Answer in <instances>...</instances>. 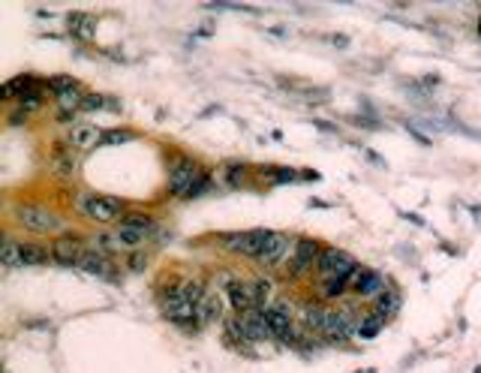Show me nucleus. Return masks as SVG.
<instances>
[{
  "label": "nucleus",
  "mask_w": 481,
  "mask_h": 373,
  "mask_svg": "<svg viewBox=\"0 0 481 373\" xmlns=\"http://www.w3.org/2000/svg\"><path fill=\"white\" fill-rule=\"evenodd\" d=\"M262 314V319L268 322L271 335L280 337V340H292V310H289L286 304H271L265 310H259Z\"/></svg>",
  "instance_id": "nucleus-10"
},
{
  "label": "nucleus",
  "mask_w": 481,
  "mask_h": 373,
  "mask_svg": "<svg viewBox=\"0 0 481 373\" xmlns=\"http://www.w3.org/2000/svg\"><path fill=\"white\" fill-rule=\"evenodd\" d=\"M250 289H253V298H256V307H259V310L271 307L268 301H271V295H274V283H271L268 277H256V280H250Z\"/></svg>",
  "instance_id": "nucleus-21"
},
{
  "label": "nucleus",
  "mask_w": 481,
  "mask_h": 373,
  "mask_svg": "<svg viewBox=\"0 0 481 373\" xmlns=\"http://www.w3.org/2000/svg\"><path fill=\"white\" fill-rule=\"evenodd\" d=\"M52 262L57 265H78L85 256V244H82V235H60L52 241Z\"/></svg>",
  "instance_id": "nucleus-8"
},
{
  "label": "nucleus",
  "mask_w": 481,
  "mask_h": 373,
  "mask_svg": "<svg viewBox=\"0 0 481 373\" xmlns=\"http://www.w3.org/2000/svg\"><path fill=\"white\" fill-rule=\"evenodd\" d=\"M274 232L268 229H253V232H240V235H226L223 247L232 250V253H240V256H250V259H259L265 253L268 241Z\"/></svg>",
  "instance_id": "nucleus-4"
},
{
  "label": "nucleus",
  "mask_w": 481,
  "mask_h": 373,
  "mask_svg": "<svg viewBox=\"0 0 481 373\" xmlns=\"http://www.w3.org/2000/svg\"><path fill=\"white\" fill-rule=\"evenodd\" d=\"M66 27H69V34H73L76 39H82V43H90V39L96 36V18L85 15V13H73V15H69Z\"/></svg>",
  "instance_id": "nucleus-15"
},
{
  "label": "nucleus",
  "mask_w": 481,
  "mask_h": 373,
  "mask_svg": "<svg viewBox=\"0 0 481 373\" xmlns=\"http://www.w3.org/2000/svg\"><path fill=\"white\" fill-rule=\"evenodd\" d=\"M229 301H232V310L238 316H250L256 310V298H253V289L244 280H232L229 283Z\"/></svg>",
  "instance_id": "nucleus-13"
},
{
  "label": "nucleus",
  "mask_w": 481,
  "mask_h": 373,
  "mask_svg": "<svg viewBox=\"0 0 481 373\" xmlns=\"http://www.w3.org/2000/svg\"><path fill=\"white\" fill-rule=\"evenodd\" d=\"M127 268H129V271H145V268H148V256H142V253H129V256H127Z\"/></svg>",
  "instance_id": "nucleus-34"
},
{
  "label": "nucleus",
  "mask_w": 481,
  "mask_h": 373,
  "mask_svg": "<svg viewBox=\"0 0 481 373\" xmlns=\"http://www.w3.org/2000/svg\"><path fill=\"white\" fill-rule=\"evenodd\" d=\"M325 316H328V307L316 304V301H307V304H301V319H304V328L307 331H322Z\"/></svg>",
  "instance_id": "nucleus-16"
},
{
  "label": "nucleus",
  "mask_w": 481,
  "mask_h": 373,
  "mask_svg": "<svg viewBox=\"0 0 481 373\" xmlns=\"http://www.w3.org/2000/svg\"><path fill=\"white\" fill-rule=\"evenodd\" d=\"M22 259H24V265H48L52 250L39 247V244H22Z\"/></svg>",
  "instance_id": "nucleus-25"
},
{
  "label": "nucleus",
  "mask_w": 481,
  "mask_h": 373,
  "mask_svg": "<svg viewBox=\"0 0 481 373\" xmlns=\"http://www.w3.org/2000/svg\"><path fill=\"white\" fill-rule=\"evenodd\" d=\"M127 139H133V133H127V129H112V133L103 136V145H120V142H127Z\"/></svg>",
  "instance_id": "nucleus-33"
},
{
  "label": "nucleus",
  "mask_w": 481,
  "mask_h": 373,
  "mask_svg": "<svg viewBox=\"0 0 481 373\" xmlns=\"http://www.w3.org/2000/svg\"><path fill=\"white\" fill-rule=\"evenodd\" d=\"M115 238H117V244H120V247L136 250V247H142V244H145L148 232H142V229H133V226H124V223H120V226H117V232H115Z\"/></svg>",
  "instance_id": "nucleus-19"
},
{
  "label": "nucleus",
  "mask_w": 481,
  "mask_h": 373,
  "mask_svg": "<svg viewBox=\"0 0 481 373\" xmlns=\"http://www.w3.org/2000/svg\"><path fill=\"white\" fill-rule=\"evenodd\" d=\"M319 292H322V298H328V301L343 298L346 292H349V277H328V280H322Z\"/></svg>",
  "instance_id": "nucleus-24"
},
{
  "label": "nucleus",
  "mask_w": 481,
  "mask_h": 373,
  "mask_svg": "<svg viewBox=\"0 0 481 373\" xmlns=\"http://www.w3.org/2000/svg\"><path fill=\"white\" fill-rule=\"evenodd\" d=\"M96 247H99V253H117L120 244H117V238L115 235H96Z\"/></svg>",
  "instance_id": "nucleus-30"
},
{
  "label": "nucleus",
  "mask_w": 481,
  "mask_h": 373,
  "mask_svg": "<svg viewBox=\"0 0 481 373\" xmlns=\"http://www.w3.org/2000/svg\"><path fill=\"white\" fill-rule=\"evenodd\" d=\"M244 175H247V166H244V163H240V166H238V163L229 166V175H226V178H229V187H240Z\"/></svg>",
  "instance_id": "nucleus-32"
},
{
  "label": "nucleus",
  "mask_w": 481,
  "mask_h": 373,
  "mask_svg": "<svg viewBox=\"0 0 481 373\" xmlns=\"http://www.w3.org/2000/svg\"><path fill=\"white\" fill-rule=\"evenodd\" d=\"M18 106H22L24 112H36V108L43 106V90H36V94H27V97H22V99H18Z\"/></svg>",
  "instance_id": "nucleus-31"
},
{
  "label": "nucleus",
  "mask_w": 481,
  "mask_h": 373,
  "mask_svg": "<svg viewBox=\"0 0 481 373\" xmlns=\"http://www.w3.org/2000/svg\"><path fill=\"white\" fill-rule=\"evenodd\" d=\"M103 106V97H94V94H85V106L82 108H99Z\"/></svg>",
  "instance_id": "nucleus-36"
},
{
  "label": "nucleus",
  "mask_w": 481,
  "mask_h": 373,
  "mask_svg": "<svg viewBox=\"0 0 481 373\" xmlns=\"http://www.w3.org/2000/svg\"><path fill=\"white\" fill-rule=\"evenodd\" d=\"M103 129H96L94 124H76L73 127V133H69L66 139V145L69 150H90V148H96V145H103Z\"/></svg>",
  "instance_id": "nucleus-12"
},
{
  "label": "nucleus",
  "mask_w": 481,
  "mask_h": 373,
  "mask_svg": "<svg viewBox=\"0 0 481 373\" xmlns=\"http://www.w3.org/2000/svg\"><path fill=\"white\" fill-rule=\"evenodd\" d=\"M289 250H295L292 238L283 235V232H274V235H271V241H268V247H265V253L259 256V262H262L265 268H277L280 262H286Z\"/></svg>",
  "instance_id": "nucleus-11"
},
{
  "label": "nucleus",
  "mask_w": 481,
  "mask_h": 373,
  "mask_svg": "<svg viewBox=\"0 0 481 373\" xmlns=\"http://www.w3.org/2000/svg\"><path fill=\"white\" fill-rule=\"evenodd\" d=\"M220 314H223V304H220V298H214V295H208L202 304H199V319L202 322H214V319H220Z\"/></svg>",
  "instance_id": "nucleus-27"
},
{
  "label": "nucleus",
  "mask_w": 481,
  "mask_h": 373,
  "mask_svg": "<svg viewBox=\"0 0 481 373\" xmlns=\"http://www.w3.org/2000/svg\"><path fill=\"white\" fill-rule=\"evenodd\" d=\"M382 325L385 322L379 319V316H373V314H367V316H361L358 319V325H355V337L358 340H373L379 331H382Z\"/></svg>",
  "instance_id": "nucleus-20"
},
{
  "label": "nucleus",
  "mask_w": 481,
  "mask_h": 373,
  "mask_svg": "<svg viewBox=\"0 0 481 373\" xmlns=\"http://www.w3.org/2000/svg\"><path fill=\"white\" fill-rule=\"evenodd\" d=\"M355 325H358V316H355V307H352V304L328 307L322 335H325L328 340H346L349 335H355Z\"/></svg>",
  "instance_id": "nucleus-6"
},
{
  "label": "nucleus",
  "mask_w": 481,
  "mask_h": 373,
  "mask_svg": "<svg viewBox=\"0 0 481 373\" xmlns=\"http://www.w3.org/2000/svg\"><path fill=\"white\" fill-rule=\"evenodd\" d=\"M78 211H82V217L94 220V223H117L124 214V202L115 199V196H96V193H87L82 196L78 202Z\"/></svg>",
  "instance_id": "nucleus-2"
},
{
  "label": "nucleus",
  "mask_w": 481,
  "mask_h": 373,
  "mask_svg": "<svg viewBox=\"0 0 481 373\" xmlns=\"http://www.w3.org/2000/svg\"><path fill=\"white\" fill-rule=\"evenodd\" d=\"M322 256V247H319L316 238H301L295 241V250L289 256V277H301L304 271L313 268V262H319Z\"/></svg>",
  "instance_id": "nucleus-7"
},
{
  "label": "nucleus",
  "mask_w": 481,
  "mask_h": 373,
  "mask_svg": "<svg viewBox=\"0 0 481 373\" xmlns=\"http://www.w3.org/2000/svg\"><path fill=\"white\" fill-rule=\"evenodd\" d=\"M55 103H57V112L78 115V112H82V106H85V94H82V87H78V90H66V94L55 97Z\"/></svg>",
  "instance_id": "nucleus-18"
},
{
  "label": "nucleus",
  "mask_w": 481,
  "mask_h": 373,
  "mask_svg": "<svg viewBox=\"0 0 481 373\" xmlns=\"http://www.w3.org/2000/svg\"><path fill=\"white\" fill-rule=\"evenodd\" d=\"M400 304H403V298H400V292H397V289H385L382 295H379V298L373 301V310H370V314H373V316H379L382 322H388L391 316H397Z\"/></svg>",
  "instance_id": "nucleus-14"
},
{
  "label": "nucleus",
  "mask_w": 481,
  "mask_h": 373,
  "mask_svg": "<svg viewBox=\"0 0 481 373\" xmlns=\"http://www.w3.org/2000/svg\"><path fill=\"white\" fill-rule=\"evenodd\" d=\"M76 268L87 271V274H96V277H108V262H106L103 253H85Z\"/></svg>",
  "instance_id": "nucleus-23"
},
{
  "label": "nucleus",
  "mask_w": 481,
  "mask_h": 373,
  "mask_svg": "<svg viewBox=\"0 0 481 373\" xmlns=\"http://www.w3.org/2000/svg\"><path fill=\"white\" fill-rule=\"evenodd\" d=\"M385 280L379 271H370V268H358L352 280H349V292H355L358 298H379L385 292Z\"/></svg>",
  "instance_id": "nucleus-9"
},
{
  "label": "nucleus",
  "mask_w": 481,
  "mask_h": 373,
  "mask_svg": "<svg viewBox=\"0 0 481 373\" xmlns=\"http://www.w3.org/2000/svg\"><path fill=\"white\" fill-rule=\"evenodd\" d=\"M0 262H3L6 268H22L24 265V259H22V244L13 238H6L3 241V247H0Z\"/></svg>",
  "instance_id": "nucleus-22"
},
{
  "label": "nucleus",
  "mask_w": 481,
  "mask_h": 373,
  "mask_svg": "<svg viewBox=\"0 0 481 373\" xmlns=\"http://www.w3.org/2000/svg\"><path fill=\"white\" fill-rule=\"evenodd\" d=\"M43 87H45L52 97H60V94H66V90H78V82H76L73 76H52Z\"/></svg>",
  "instance_id": "nucleus-26"
},
{
  "label": "nucleus",
  "mask_w": 481,
  "mask_h": 373,
  "mask_svg": "<svg viewBox=\"0 0 481 373\" xmlns=\"http://www.w3.org/2000/svg\"><path fill=\"white\" fill-rule=\"evenodd\" d=\"M361 265L352 256L343 253V250H334V247L322 250V256H319V262H316V271H319V277L322 280H328V277H349L352 280V274Z\"/></svg>",
  "instance_id": "nucleus-5"
},
{
  "label": "nucleus",
  "mask_w": 481,
  "mask_h": 373,
  "mask_svg": "<svg viewBox=\"0 0 481 373\" xmlns=\"http://www.w3.org/2000/svg\"><path fill=\"white\" fill-rule=\"evenodd\" d=\"M27 120H30V112H24L22 106H18L15 112L9 115V124H13V127H22V124H27Z\"/></svg>",
  "instance_id": "nucleus-35"
},
{
  "label": "nucleus",
  "mask_w": 481,
  "mask_h": 373,
  "mask_svg": "<svg viewBox=\"0 0 481 373\" xmlns=\"http://www.w3.org/2000/svg\"><path fill=\"white\" fill-rule=\"evenodd\" d=\"M208 175H202L196 160L189 157H178L172 169H168V196L175 199H193V196H202L208 190Z\"/></svg>",
  "instance_id": "nucleus-1"
},
{
  "label": "nucleus",
  "mask_w": 481,
  "mask_h": 373,
  "mask_svg": "<svg viewBox=\"0 0 481 373\" xmlns=\"http://www.w3.org/2000/svg\"><path fill=\"white\" fill-rule=\"evenodd\" d=\"M124 226H133V229H142V232H150L154 229V217L150 214H142V211H129V214L120 220Z\"/></svg>",
  "instance_id": "nucleus-28"
},
{
  "label": "nucleus",
  "mask_w": 481,
  "mask_h": 373,
  "mask_svg": "<svg viewBox=\"0 0 481 373\" xmlns=\"http://www.w3.org/2000/svg\"><path fill=\"white\" fill-rule=\"evenodd\" d=\"M55 172H57V175H73V172H76V157H73V154H66L64 148H57Z\"/></svg>",
  "instance_id": "nucleus-29"
},
{
  "label": "nucleus",
  "mask_w": 481,
  "mask_h": 373,
  "mask_svg": "<svg viewBox=\"0 0 481 373\" xmlns=\"http://www.w3.org/2000/svg\"><path fill=\"white\" fill-rule=\"evenodd\" d=\"M15 220L24 229L39 232V235H55V232H60V226H64L55 211H48L43 205H22V208H15Z\"/></svg>",
  "instance_id": "nucleus-3"
},
{
  "label": "nucleus",
  "mask_w": 481,
  "mask_h": 373,
  "mask_svg": "<svg viewBox=\"0 0 481 373\" xmlns=\"http://www.w3.org/2000/svg\"><path fill=\"white\" fill-rule=\"evenodd\" d=\"M240 325H244L247 340H268V337H274V335H271V328H268V322L262 319V314L240 316Z\"/></svg>",
  "instance_id": "nucleus-17"
}]
</instances>
